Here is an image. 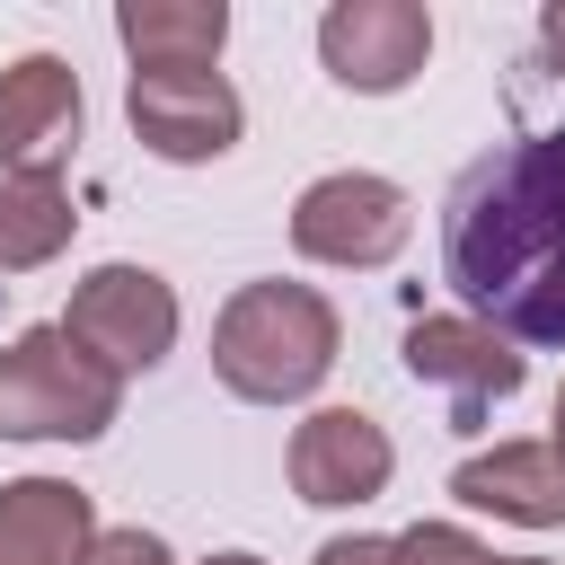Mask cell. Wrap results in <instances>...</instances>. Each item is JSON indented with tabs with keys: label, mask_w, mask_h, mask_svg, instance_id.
Masks as SVG:
<instances>
[{
	"label": "cell",
	"mask_w": 565,
	"mask_h": 565,
	"mask_svg": "<svg viewBox=\"0 0 565 565\" xmlns=\"http://www.w3.org/2000/svg\"><path fill=\"white\" fill-rule=\"evenodd\" d=\"M441 282L512 344L565 353V124L512 132L441 203Z\"/></svg>",
	"instance_id": "cell-1"
},
{
	"label": "cell",
	"mask_w": 565,
	"mask_h": 565,
	"mask_svg": "<svg viewBox=\"0 0 565 565\" xmlns=\"http://www.w3.org/2000/svg\"><path fill=\"white\" fill-rule=\"evenodd\" d=\"M335 309L309 282H238L230 309L212 318V371L247 406H291L335 371Z\"/></svg>",
	"instance_id": "cell-2"
},
{
	"label": "cell",
	"mask_w": 565,
	"mask_h": 565,
	"mask_svg": "<svg viewBox=\"0 0 565 565\" xmlns=\"http://www.w3.org/2000/svg\"><path fill=\"white\" fill-rule=\"evenodd\" d=\"M124 406V371H106L71 327H26L0 353V433L9 441H97Z\"/></svg>",
	"instance_id": "cell-3"
},
{
	"label": "cell",
	"mask_w": 565,
	"mask_h": 565,
	"mask_svg": "<svg viewBox=\"0 0 565 565\" xmlns=\"http://www.w3.org/2000/svg\"><path fill=\"white\" fill-rule=\"evenodd\" d=\"M406 230H415L406 194L371 168H335V177L300 185V203H291V247L309 265H388L406 247Z\"/></svg>",
	"instance_id": "cell-4"
},
{
	"label": "cell",
	"mask_w": 565,
	"mask_h": 565,
	"mask_svg": "<svg viewBox=\"0 0 565 565\" xmlns=\"http://www.w3.org/2000/svg\"><path fill=\"white\" fill-rule=\"evenodd\" d=\"M397 362H406L424 388L450 397V433H477V424L521 388V371H530L521 344L494 335L486 318H415L406 344H397Z\"/></svg>",
	"instance_id": "cell-5"
},
{
	"label": "cell",
	"mask_w": 565,
	"mask_h": 565,
	"mask_svg": "<svg viewBox=\"0 0 565 565\" xmlns=\"http://www.w3.org/2000/svg\"><path fill=\"white\" fill-rule=\"evenodd\" d=\"M106 371H150L168 362L177 344V291L150 274V265H97L79 291H71V318H62Z\"/></svg>",
	"instance_id": "cell-6"
},
{
	"label": "cell",
	"mask_w": 565,
	"mask_h": 565,
	"mask_svg": "<svg viewBox=\"0 0 565 565\" xmlns=\"http://www.w3.org/2000/svg\"><path fill=\"white\" fill-rule=\"evenodd\" d=\"M433 53V18L424 0H335L318 18V62L335 71V88H362V97H388L424 71Z\"/></svg>",
	"instance_id": "cell-7"
},
{
	"label": "cell",
	"mask_w": 565,
	"mask_h": 565,
	"mask_svg": "<svg viewBox=\"0 0 565 565\" xmlns=\"http://www.w3.org/2000/svg\"><path fill=\"white\" fill-rule=\"evenodd\" d=\"M124 115H132L141 150H159V159H177V168L221 159V150L238 141V124H247V115H238V88H230L221 71H132Z\"/></svg>",
	"instance_id": "cell-8"
},
{
	"label": "cell",
	"mask_w": 565,
	"mask_h": 565,
	"mask_svg": "<svg viewBox=\"0 0 565 565\" xmlns=\"http://www.w3.org/2000/svg\"><path fill=\"white\" fill-rule=\"evenodd\" d=\"M79 141V71L62 53H26L0 71V168L9 177H62Z\"/></svg>",
	"instance_id": "cell-9"
},
{
	"label": "cell",
	"mask_w": 565,
	"mask_h": 565,
	"mask_svg": "<svg viewBox=\"0 0 565 565\" xmlns=\"http://www.w3.org/2000/svg\"><path fill=\"white\" fill-rule=\"evenodd\" d=\"M397 450L388 433L362 415V406H318L300 433H291V494L318 503V512H344V503H371L388 486Z\"/></svg>",
	"instance_id": "cell-10"
},
{
	"label": "cell",
	"mask_w": 565,
	"mask_h": 565,
	"mask_svg": "<svg viewBox=\"0 0 565 565\" xmlns=\"http://www.w3.org/2000/svg\"><path fill=\"white\" fill-rule=\"evenodd\" d=\"M450 494H459V503H477V512H494V521L556 530V521H565V459H556L547 441H503V450L459 459Z\"/></svg>",
	"instance_id": "cell-11"
},
{
	"label": "cell",
	"mask_w": 565,
	"mask_h": 565,
	"mask_svg": "<svg viewBox=\"0 0 565 565\" xmlns=\"http://www.w3.org/2000/svg\"><path fill=\"white\" fill-rule=\"evenodd\" d=\"M97 539V512L62 477H18L0 486V565H79Z\"/></svg>",
	"instance_id": "cell-12"
},
{
	"label": "cell",
	"mask_w": 565,
	"mask_h": 565,
	"mask_svg": "<svg viewBox=\"0 0 565 565\" xmlns=\"http://www.w3.org/2000/svg\"><path fill=\"white\" fill-rule=\"evenodd\" d=\"M115 35H124L132 71H212L230 44V9L221 0H124Z\"/></svg>",
	"instance_id": "cell-13"
},
{
	"label": "cell",
	"mask_w": 565,
	"mask_h": 565,
	"mask_svg": "<svg viewBox=\"0 0 565 565\" xmlns=\"http://www.w3.org/2000/svg\"><path fill=\"white\" fill-rule=\"evenodd\" d=\"M79 212L62 194V177H0V274H35L71 247Z\"/></svg>",
	"instance_id": "cell-14"
},
{
	"label": "cell",
	"mask_w": 565,
	"mask_h": 565,
	"mask_svg": "<svg viewBox=\"0 0 565 565\" xmlns=\"http://www.w3.org/2000/svg\"><path fill=\"white\" fill-rule=\"evenodd\" d=\"M397 556H406V565H494V556H486L468 530H450V521H415V530L397 539Z\"/></svg>",
	"instance_id": "cell-15"
},
{
	"label": "cell",
	"mask_w": 565,
	"mask_h": 565,
	"mask_svg": "<svg viewBox=\"0 0 565 565\" xmlns=\"http://www.w3.org/2000/svg\"><path fill=\"white\" fill-rule=\"evenodd\" d=\"M79 565H177V556H168V539H150V530H97Z\"/></svg>",
	"instance_id": "cell-16"
},
{
	"label": "cell",
	"mask_w": 565,
	"mask_h": 565,
	"mask_svg": "<svg viewBox=\"0 0 565 565\" xmlns=\"http://www.w3.org/2000/svg\"><path fill=\"white\" fill-rule=\"evenodd\" d=\"M309 565H406V556H397V539H327Z\"/></svg>",
	"instance_id": "cell-17"
},
{
	"label": "cell",
	"mask_w": 565,
	"mask_h": 565,
	"mask_svg": "<svg viewBox=\"0 0 565 565\" xmlns=\"http://www.w3.org/2000/svg\"><path fill=\"white\" fill-rule=\"evenodd\" d=\"M539 53H547V71L565 79V0H547V9H539Z\"/></svg>",
	"instance_id": "cell-18"
},
{
	"label": "cell",
	"mask_w": 565,
	"mask_h": 565,
	"mask_svg": "<svg viewBox=\"0 0 565 565\" xmlns=\"http://www.w3.org/2000/svg\"><path fill=\"white\" fill-rule=\"evenodd\" d=\"M547 450L565 459V388H556V433H547Z\"/></svg>",
	"instance_id": "cell-19"
},
{
	"label": "cell",
	"mask_w": 565,
	"mask_h": 565,
	"mask_svg": "<svg viewBox=\"0 0 565 565\" xmlns=\"http://www.w3.org/2000/svg\"><path fill=\"white\" fill-rule=\"evenodd\" d=\"M203 565H265V556H247V547H230V556H203Z\"/></svg>",
	"instance_id": "cell-20"
},
{
	"label": "cell",
	"mask_w": 565,
	"mask_h": 565,
	"mask_svg": "<svg viewBox=\"0 0 565 565\" xmlns=\"http://www.w3.org/2000/svg\"><path fill=\"white\" fill-rule=\"evenodd\" d=\"M494 565H547V556H494Z\"/></svg>",
	"instance_id": "cell-21"
}]
</instances>
